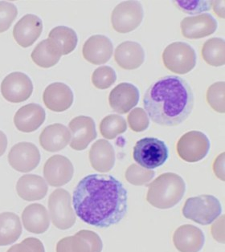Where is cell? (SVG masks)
<instances>
[{
	"instance_id": "obj_3",
	"label": "cell",
	"mask_w": 225,
	"mask_h": 252,
	"mask_svg": "<svg viewBox=\"0 0 225 252\" xmlns=\"http://www.w3.org/2000/svg\"><path fill=\"white\" fill-rule=\"evenodd\" d=\"M147 202L158 209H170L177 205L186 191L185 182L174 173H165L148 186Z\"/></svg>"
},
{
	"instance_id": "obj_35",
	"label": "cell",
	"mask_w": 225,
	"mask_h": 252,
	"mask_svg": "<svg viewBox=\"0 0 225 252\" xmlns=\"http://www.w3.org/2000/svg\"><path fill=\"white\" fill-rule=\"evenodd\" d=\"M179 10L189 15H201L212 8V1H186V0H175L174 1Z\"/></svg>"
},
{
	"instance_id": "obj_7",
	"label": "cell",
	"mask_w": 225,
	"mask_h": 252,
	"mask_svg": "<svg viewBox=\"0 0 225 252\" xmlns=\"http://www.w3.org/2000/svg\"><path fill=\"white\" fill-rule=\"evenodd\" d=\"M50 218L57 228L68 230L74 226L77 218L72 207V197L67 190L57 189L48 198Z\"/></svg>"
},
{
	"instance_id": "obj_39",
	"label": "cell",
	"mask_w": 225,
	"mask_h": 252,
	"mask_svg": "<svg viewBox=\"0 0 225 252\" xmlns=\"http://www.w3.org/2000/svg\"><path fill=\"white\" fill-rule=\"evenodd\" d=\"M212 236L217 241L225 244V215L220 218L212 226Z\"/></svg>"
},
{
	"instance_id": "obj_30",
	"label": "cell",
	"mask_w": 225,
	"mask_h": 252,
	"mask_svg": "<svg viewBox=\"0 0 225 252\" xmlns=\"http://www.w3.org/2000/svg\"><path fill=\"white\" fill-rule=\"evenodd\" d=\"M202 57L206 63L213 67H221L225 63V42L221 38H212L203 44Z\"/></svg>"
},
{
	"instance_id": "obj_2",
	"label": "cell",
	"mask_w": 225,
	"mask_h": 252,
	"mask_svg": "<svg viewBox=\"0 0 225 252\" xmlns=\"http://www.w3.org/2000/svg\"><path fill=\"white\" fill-rule=\"evenodd\" d=\"M193 89L185 80L176 76L159 79L147 89L143 105L156 124L177 126L188 119L194 108Z\"/></svg>"
},
{
	"instance_id": "obj_31",
	"label": "cell",
	"mask_w": 225,
	"mask_h": 252,
	"mask_svg": "<svg viewBox=\"0 0 225 252\" xmlns=\"http://www.w3.org/2000/svg\"><path fill=\"white\" fill-rule=\"evenodd\" d=\"M127 129L126 120L119 115L111 114L103 118L100 124V132L106 139H114Z\"/></svg>"
},
{
	"instance_id": "obj_24",
	"label": "cell",
	"mask_w": 225,
	"mask_h": 252,
	"mask_svg": "<svg viewBox=\"0 0 225 252\" xmlns=\"http://www.w3.org/2000/svg\"><path fill=\"white\" fill-rule=\"evenodd\" d=\"M22 221L24 228L36 235L46 232L50 226L49 214L45 207L39 203H33L24 209Z\"/></svg>"
},
{
	"instance_id": "obj_20",
	"label": "cell",
	"mask_w": 225,
	"mask_h": 252,
	"mask_svg": "<svg viewBox=\"0 0 225 252\" xmlns=\"http://www.w3.org/2000/svg\"><path fill=\"white\" fill-rule=\"evenodd\" d=\"M173 243L179 252H199L204 245L205 237L200 229L187 224L175 230Z\"/></svg>"
},
{
	"instance_id": "obj_23",
	"label": "cell",
	"mask_w": 225,
	"mask_h": 252,
	"mask_svg": "<svg viewBox=\"0 0 225 252\" xmlns=\"http://www.w3.org/2000/svg\"><path fill=\"white\" fill-rule=\"evenodd\" d=\"M114 60L123 69H136L144 62V49L137 42H123L117 47Z\"/></svg>"
},
{
	"instance_id": "obj_6",
	"label": "cell",
	"mask_w": 225,
	"mask_h": 252,
	"mask_svg": "<svg viewBox=\"0 0 225 252\" xmlns=\"http://www.w3.org/2000/svg\"><path fill=\"white\" fill-rule=\"evenodd\" d=\"M164 65L177 74H187L195 67L196 54L194 48L184 42H175L169 44L163 53Z\"/></svg>"
},
{
	"instance_id": "obj_26",
	"label": "cell",
	"mask_w": 225,
	"mask_h": 252,
	"mask_svg": "<svg viewBox=\"0 0 225 252\" xmlns=\"http://www.w3.org/2000/svg\"><path fill=\"white\" fill-rule=\"evenodd\" d=\"M48 187L46 181L39 175L26 174L18 180L16 191L24 200H41L47 195Z\"/></svg>"
},
{
	"instance_id": "obj_19",
	"label": "cell",
	"mask_w": 225,
	"mask_h": 252,
	"mask_svg": "<svg viewBox=\"0 0 225 252\" xmlns=\"http://www.w3.org/2000/svg\"><path fill=\"white\" fill-rule=\"evenodd\" d=\"M73 94L68 85L56 82L48 85L43 94L45 106L51 111L62 113L72 106Z\"/></svg>"
},
{
	"instance_id": "obj_21",
	"label": "cell",
	"mask_w": 225,
	"mask_h": 252,
	"mask_svg": "<svg viewBox=\"0 0 225 252\" xmlns=\"http://www.w3.org/2000/svg\"><path fill=\"white\" fill-rule=\"evenodd\" d=\"M46 118L44 109L39 104H27L21 107L14 117V124L23 133H32L44 123Z\"/></svg>"
},
{
	"instance_id": "obj_16",
	"label": "cell",
	"mask_w": 225,
	"mask_h": 252,
	"mask_svg": "<svg viewBox=\"0 0 225 252\" xmlns=\"http://www.w3.org/2000/svg\"><path fill=\"white\" fill-rule=\"evenodd\" d=\"M139 96V91L136 86L130 83H121L110 92L109 105L114 112L125 114L138 104Z\"/></svg>"
},
{
	"instance_id": "obj_34",
	"label": "cell",
	"mask_w": 225,
	"mask_h": 252,
	"mask_svg": "<svg viewBox=\"0 0 225 252\" xmlns=\"http://www.w3.org/2000/svg\"><path fill=\"white\" fill-rule=\"evenodd\" d=\"M116 80V72L109 66L97 67L92 75V83L96 89H109L114 85Z\"/></svg>"
},
{
	"instance_id": "obj_13",
	"label": "cell",
	"mask_w": 225,
	"mask_h": 252,
	"mask_svg": "<svg viewBox=\"0 0 225 252\" xmlns=\"http://www.w3.org/2000/svg\"><path fill=\"white\" fill-rule=\"evenodd\" d=\"M74 168L69 159L62 155L48 158L44 166V176L48 185L53 187L64 186L72 180Z\"/></svg>"
},
{
	"instance_id": "obj_9",
	"label": "cell",
	"mask_w": 225,
	"mask_h": 252,
	"mask_svg": "<svg viewBox=\"0 0 225 252\" xmlns=\"http://www.w3.org/2000/svg\"><path fill=\"white\" fill-rule=\"evenodd\" d=\"M178 155L187 162H197L204 158L210 150V141L199 131H190L183 135L176 146Z\"/></svg>"
},
{
	"instance_id": "obj_38",
	"label": "cell",
	"mask_w": 225,
	"mask_h": 252,
	"mask_svg": "<svg viewBox=\"0 0 225 252\" xmlns=\"http://www.w3.org/2000/svg\"><path fill=\"white\" fill-rule=\"evenodd\" d=\"M7 252H45V250L44 244L39 239L30 237L12 246Z\"/></svg>"
},
{
	"instance_id": "obj_17",
	"label": "cell",
	"mask_w": 225,
	"mask_h": 252,
	"mask_svg": "<svg viewBox=\"0 0 225 252\" xmlns=\"http://www.w3.org/2000/svg\"><path fill=\"white\" fill-rule=\"evenodd\" d=\"M114 52L111 40L105 35H95L85 42L82 49L83 57L88 62L100 65L107 63Z\"/></svg>"
},
{
	"instance_id": "obj_40",
	"label": "cell",
	"mask_w": 225,
	"mask_h": 252,
	"mask_svg": "<svg viewBox=\"0 0 225 252\" xmlns=\"http://www.w3.org/2000/svg\"><path fill=\"white\" fill-rule=\"evenodd\" d=\"M225 153H222L217 157L213 164V171L216 176L225 182Z\"/></svg>"
},
{
	"instance_id": "obj_10",
	"label": "cell",
	"mask_w": 225,
	"mask_h": 252,
	"mask_svg": "<svg viewBox=\"0 0 225 252\" xmlns=\"http://www.w3.org/2000/svg\"><path fill=\"white\" fill-rule=\"evenodd\" d=\"M33 92L29 76L23 72H11L1 84V94L5 100L11 103H21L28 100Z\"/></svg>"
},
{
	"instance_id": "obj_25",
	"label": "cell",
	"mask_w": 225,
	"mask_h": 252,
	"mask_svg": "<svg viewBox=\"0 0 225 252\" xmlns=\"http://www.w3.org/2000/svg\"><path fill=\"white\" fill-rule=\"evenodd\" d=\"M90 164L96 171L107 173L115 163L114 147L106 140L100 139L94 143L89 153Z\"/></svg>"
},
{
	"instance_id": "obj_37",
	"label": "cell",
	"mask_w": 225,
	"mask_h": 252,
	"mask_svg": "<svg viewBox=\"0 0 225 252\" xmlns=\"http://www.w3.org/2000/svg\"><path fill=\"white\" fill-rule=\"evenodd\" d=\"M18 10L16 5L11 2H0V33L4 32L17 17Z\"/></svg>"
},
{
	"instance_id": "obj_14",
	"label": "cell",
	"mask_w": 225,
	"mask_h": 252,
	"mask_svg": "<svg viewBox=\"0 0 225 252\" xmlns=\"http://www.w3.org/2000/svg\"><path fill=\"white\" fill-rule=\"evenodd\" d=\"M70 147L77 151L86 150L94 139H96V125L93 118L79 116L69 122Z\"/></svg>"
},
{
	"instance_id": "obj_36",
	"label": "cell",
	"mask_w": 225,
	"mask_h": 252,
	"mask_svg": "<svg viewBox=\"0 0 225 252\" xmlns=\"http://www.w3.org/2000/svg\"><path fill=\"white\" fill-rule=\"evenodd\" d=\"M129 128L136 133L146 130L150 125V119L144 109L142 108L133 109L127 117Z\"/></svg>"
},
{
	"instance_id": "obj_42",
	"label": "cell",
	"mask_w": 225,
	"mask_h": 252,
	"mask_svg": "<svg viewBox=\"0 0 225 252\" xmlns=\"http://www.w3.org/2000/svg\"><path fill=\"white\" fill-rule=\"evenodd\" d=\"M7 136L2 131L0 130V157H2L7 150Z\"/></svg>"
},
{
	"instance_id": "obj_8",
	"label": "cell",
	"mask_w": 225,
	"mask_h": 252,
	"mask_svg": "<svg viewBox=\"0 0 225 252\" xmlns=\"http://www.w3.org/2000/svg\"><path fill=\"white\" fill-rule=\"evenodd\" d=\"M144 16L142 6L138 1L121 2L112 12L113 29L118 32H130L138 29Z\"/></svg>"
},
{
	"instance_id": "obj_1",
	"label": "cell",
	"mask_w": 225,
	"mask_h": 252,
	"mask_svg": "<svg viewBox=\"0 0 225 252\" xmlns=\"http://www.w3.org/2000/svg\"><path fill=\"white\" fill-rule=\"evenodd\" d=\"M127 191L123 183L108 174H90L73 191L75 213L91 226L108 228L120 222L128 209Z\"/></svg>"
},
{
	"instance_id": "obj_28",
	"label": "cell",
	"mask_w": 225,
	"mask_h": 252,
	"mask_svg": "<svg viewBox=\"0 0 225 252\" xmlns=\"http://www.w3.org/2000/svg\"><path fill=\"white\" fill-rule=\"evenodd\" d=\"M22 235L20 217L12 212L0 214V247L11 245Z\"/></svg>"
},
{
	"instance_id": "obj_33",
	"label": "cell",
	"mask_w": 225,
	"mask_h": 252,
	"mask_svg": "<svg viewBox=\"0 0 225 252\" xmlns=\"http://www.w3.org/2000/svg\"><path fill=\"white\" fill-rule=\"evenodd\" d=\"M156 175V172L147 170L136 164H132L127 168L125 177L128 183L133 186H144L148 184Z\"/></svg>"
},
{
	"instance_id": "obj_29",
	"label": "cell",
	"mask_w": 225,
	"mask_h": 252,
	"mask_svg": "<svg viewBox=\"0 0 225 252\" xmlns=\"http://www.w3.org/2000/svg\"><path fill=\"white\" fill-rule=\"evenodd\" d=\"M62 55L55 49L48 39H44L34 48L31 57L33 62L39 67L48 68L56 65L59 62Z\"/></svg>"
},
{
	"instance_id": "obj_15",
	"label": "cell",
	"mask_w": 225,
	"mask_h": 252,
	"mask_svg": "<svg viewBox=\"0 0 225 252\" xmlns=\"http://www.w3.org/2000/svg\"><path fill=\"white\" fill-rule=\"evenodd\" d=\"M217 20L210 14L205 13L184 18L182 20V34L188 39H195L207 37L217 31Z\"/></svg>"
},
{
	"instance_id": "obj_18",
	"label": "cell",
	"mask_w": 225,
	"mask_h": 252,
	"mask_svg": "<svg viewBox=\"0 0 225 252\" xmlns=\"http://www.w3.org/2000/svg\"><path fill=\"white\" fill-rule=\"evenodd\" d=\"M42 31V20L37 15L29 14L21 18L14 27V39L23 48H29L37 40Z\"/></svg>"
},
{
	"instance_id": "obj_22",
	"label": "cell",
	"mask_w": 225,
	"mask_h": 252,
	"mask_svg": "<svg viewBox=\"0 0 225 252\" xmlns=\"http://www.w3.org/2000/svg\"><path fill=\"white\" fill-rule=\"evenodd\" d=\"M71 133L65 126L53 124L47 126L39 135V144L48 152H58L68 146Z\"/></svg>"
},
{
	"instance_id": "obj_4",
	"label": "cell",
	"mask_w": 225,
	"mask_h": 252,
	"mask_svg": "<svg viewBox=\"0 0 225 252\" xmlns=\"http://www.w3.org/2000/svg\"><path fill=\"white\" fill-rule=\"evenodd\" d=\"M222 212L221 202L209 194L188 198L183 208V215L188 220L200 225H209L218 219Z\"/></svg>"
},
{
	"instance_id": "obj_11",
	"label": "cell",
	"mask_w": 225,
	"mask_h": 252,
	"mask_svg": "<svg viewBox=\"0 0 225 252\" xmlns=\"http://www.w3.org/2000/svg\"><path fill=\"white\" fill-rule=\"evenodd\" d=\"M101 239L92 230H81L73 235L63 238L57 244V252H101Z\"/></svg>"
},
{
	"instance_id": "obj_27",
	"label": "cell",
	"mask_w": 225,
	"mask_h": 252,
	"mask_svg": "<svg viewBox=\"0 0 225 252\" xmlns=\"http://www.w3.org/2000/svg\"><path fill=\"white\" fill-rule=\"evenodd\" d=\"M48 39L62 56L73 52L78 42L76 32L65 26H59L53 29L49 33Z\"/></svg>"
},
{
	"instance_id": "obj_32",
	"label": "cell",
	"mask_w": 225,
	"mask_h": 252,
	"mask_svg": "<svg viewBox=\"0 0 225 252\" xmlns=\"http://www.w3.org/2000/svg\"><path fill=\"white\" fill-rule=\"evenodd\" d=\"M225 83L224 81L215 83L207 91V101L215 111L225 113Z\"/></svg>"
},
{
	"instance_id": "obj_12",
	"label": "cell",
	"mask_w": 225,
	"mask_h": 252,
	"mask_svg": "<svg viewBox=\"0 0 225 252\" xmlns=\"http://www.w3.org/2000/svg\"><path fill=\"white\" fill-rule=\"evenodd\" d=\"M7 158L14 170L28 173L37 167L40 161V153L34 144L20 142L11 149Z\"/></svg>"
},
{
	"instance_id": "obj_5",
	"label": "cell",
	"mask_w": 225,
	"mask_h": 252,
	"mask_svg": "<svg viewBox=\"0 0 225 252\" xmlns=\"http://www.w3.org/2000/svg\"><path fill=\"white\" fill-rule=\"evenodd\" d=\"M168 156L166 144L155 137L142 138L137 141L133 147V160L147 170H153L163 165Z\"/></svg>"
},
{
	"instance_id": "obj_41",
	"label": "cell",
	"mask_w": 225,
	"mask_h": 252,
	"mask_svg": "<svg viewBox=\"0 0 225 252\" xmlns=\"http://www.w3.org/2000/svg\"><path fill=\"white\" fill-rule=\"evenodd\" d=\"M212 7L219 17L225 19V1H212Z\"/></svg>"
}]
</instances>
